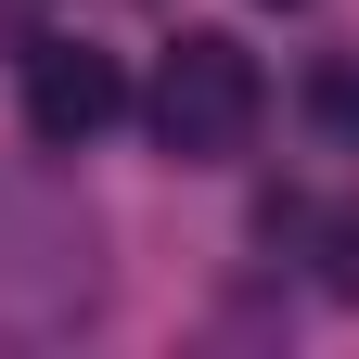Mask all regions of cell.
<instances>
[{"mask_svg": "<svg viewBox=\"0 0 359 359\" xmlns=\"http://www.w3.org/2000/svg\"><path fill=\"white\" fill-rule=\"evenodd\" d=\"M116 116H128L116 52H90V39H26V128L39 142H103Z\"/></svg>", "mask_w": 359, "mask_h": 359, "instance_id": "cell-2", "label": "cell"}, {"mask_svg": "<svg viewBox=\"0 0 359 359\" xmlns=\"http://www.w3.org/2000/svg\"><path fill=\"white\" fill-rule=\"evenodd\" d=\"M257 103H269V90H257V52L218 39V26H193L154 65V142H167V167H231L257 142Z\"/></svg>", "mask_w": 359, "mask_h": 359, "instance_id": "cell-1", "label": "cell"}, {"mask_svg": "<svg viewBox=\"0 0 359 359\" xmlns=\"http://www.w3.org/2000/svg\"><path fill=\"white\" fill-rule=\"evenodd\" d=\"M283 13H295V0H283Z\"/></svg>", "mask_w": 359, "mask_h": 359, "instance_id": "cell-4", "label": "cell"}, {"mask_svg": "<svg viewBox=\"0 0 359 359\" xmlns=\"http://www.w3.org/2000/svg\"><path fill=\"white\" fill-rule=\"evenodd\" d=\"M321 283L359 308V205H334V218H321Z\"/></svg>", "mask_w": 359, "mask_h": 359, "instance_id": "cell-3", "label": "cell"}]
</instances>
